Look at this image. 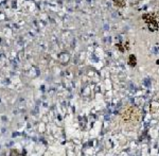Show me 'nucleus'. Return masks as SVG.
I'll return each instance as SVG.
<instances>
[{
	"label": "nucleus",
	"mask_w": 159,
	"mask_h": 156,
	"mask_svg": "<svg viewBox=\"0 0 159 156\" xmlns=\"http://www.w3.org/2000/svg\"><path fill=\"white\" fill-rule=\"evenodd\" d=\"M122 118L126 122L135 121V120H137L139 118V112H138L137 108H135V107H129V108H127L126 111L122 114Z\"/></svg>",
	"instance_id": "f257e3e1"
},
{
	"label": "nucleus",
	"mask_w": 159,
	"mask_h": 156,
	"mask_svg": "<svg viewBox=\"0 0 159 156\" xmlns=\"http://www.w3.org/2000/svg\"><path fill=\"white\" fill-rule=\"evenodd\" d=\"M129 65L130 66H135L136 65V57L134 55L129 56Z\"/></svg>",
	"instance_id": "f03ea898"
}]
</instances>
